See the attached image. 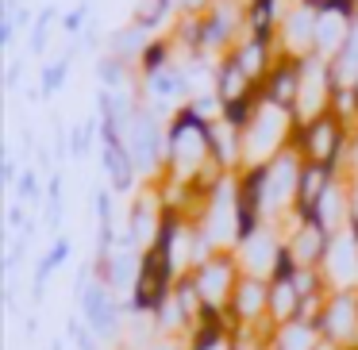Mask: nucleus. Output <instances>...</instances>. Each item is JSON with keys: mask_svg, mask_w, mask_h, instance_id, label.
I'll use <instances>...</instances> for the list:
<instances>
[{"mask_svg": "<svg viewBox=\"0 0 358 350\" xmlns=\"http://www.w3.org/2000/svg\"><path fill=\"white\" fill-rule=\"evenodd\" d=\"M316 342H320L316 323H308V319H296V323L278 327V331H273L270 350H316Z\"/></svg>", "mask_w": 358, "mask_h": 350, "instance_id": "23", "label": "nucleus"}, {"mask_svg": "<svg viewBox=\"0 0 358 350\" xmlns=\"http://www.w3.org/2000/svg\"><path fill=\"white\" fill-rule=\"evenodd\" d=\"M296 139V119L289 108L273 101H258L250 124L243 127V170H258V166H270L281 150H289Z\"/></svg>", "mask_w": 358, "mask_h": 350, "instance_id": "2", "label": "nucleus"}, {"mask_svg": "<svg viewBox=\"0 0 358 350\" xmlns=\"http://www.w3.org/2000/svg\"><path fill=\"white\" fill-rule=\"evenodd\" d=\"M73 54H78V50H66L62 58H55V62H50L47 70H43V78H39V81H43V85H39V93H43V96H55L58 89L66 85V78H70V62H73Z\"/></svg>", "mask_w": 358, "mask_h": 350, "instance_id": "27", "label": "nucleus"}, {"mask_svg": "<svg viewBox=\"0 0 358 350\" xmlns=\"http://www.w3.org/2000/svg\"><path fill=\"white\" fill-rule=\"evenodd\" d=\"M281 242H285V239H278L270 227H258V235H250L243 247H235V258H239L243 273H247V277L270 281L273 277V265H278V254H281Z\"/></svg>", "mask_w": 358, "mask_h": 350, "instance_id": "15", "label": "nucleus"}, {"mask_svg": "<svg viewBox=\"0 0 358 350\" xmlns=\"http://www.w3.org/2000/svg\"><path fill=\"white\" fill-rule=\"evenodd\" d=\"M16 193H20V204H24V200H39V173H35V170H24V173H20V181H16Z\"/></svg>", "mask_w": 358, "mask_h": 350, "instance_id": "29", "label": "nucleus"}, {"mask_svg": "<svg viewBox=\"0 0 358 350\" xmlns=\"http://www.w3.org/2000/svg\"><path fill=\"white\" fill-rule=\"evenodd\" d=\"M316 350H347V347H339V342H327V339H320V342H316Z\"/></svg>", "mask_w": 358, "mask_h": 350, "instance_id": "40", "label": "nucleus"}, {"mask_svg": "<svg viewBox=\"0 0 358 350\" xmlns=\"http://www.w3.org/2000/svg\"><path fill=\"white\" fill-rule=\"evenodd\" d=\"M101 166H104V173H108L112 193H131L135 181H139V170H135V158H131V150H127V143L120 139L104 119H101Z\"/></svg>", "mask_w": 358, "mask_h": 350, "instance_id": "12", "label": "nucleus"}, {"mask_svg": "<svg viewBox=\"0 0 358 350\" xmlns=\"http://www.w3.org/2000/svg\"><path fill=\"white\" fill-rule=\"evenodd\" d=\"M70 339L78 342V350H101V347H96V335L89 331L81 319H70Z\"/></svg>", "mask_w": 358, "mask_h": 350, "instance_id": "31", "label": "nucleus"}, {"mask_svg": "<svg viewBox=\"0 0 358 350\" xmlns=\"http://www.w3.org/2000/svg\"><path fill=\"white\" fill-rule=\"evenodd\" d=\"M304 158L296 154V147L281 150L270 166H266V185H262V208L266 216H278V224L285 216H293L296 208V185H301Z\"/></svg>", "mask_w": 358, "mask_h": 350, "instance_id": "5", "label": "nucleus"}, {"mask_svg": "<svg viewBox=\"0 0 358 350\" xmlns=\"http://www.w3.org/2000/svg\"><path fill=\"white\" fill-rule=\"evenodd\" d=\"M355 20H358V12L327 0L324 8L316 12V58L335 62L339 50H343V43H347V35H350V27H355Z\"/></svg>", "mask_w": 358, "mask_h": 350, "instance_id": "13", "label": "nucleus"}, {"mask_svg": "<svg viewBox=\"0 0 358 350\" xmlns=\"http://www.w3.org/2000/svg\"><path fill=\"white\" fill-rule=\"evenodd\" d=\"M296 93H301V62H296V58H285V54H281L278 66L270 70V78H266V85H262V96L293 112Z\"/></svg>", "mask_w": 358, "mask_h": 350, "instance_id": "19", "label": "nucleus"}, {"mask_svg": "<svg viewBox=\"0 0 358 350\" xmlns=\"http://www.w3.org/2000/svg\"><path fill=\"white\" fill-rule=\"evenodd\" d=\"M78 300H81V319H85V327L96 339L101 342L124 339V331H120V323H124V304L116 300V293L104 281H93Z\"/></svg>", "mask_w": 358, "mask_h": 350, "instance_id": "8", "label": "nucleus"}, {"mask_svg": "<svg viewBox=\"0 0 358 350\" xmlns=\"http://www.w3.org/2000/svg\"><path fill=\"white\" fill-rule=\"evenodd\" d=\"M231 58L243 66V73H247V78L255 81L258 89H262L281 54H278V43H266V39H250V35H243V39L235 43Z\"/></svg>", "mask_w": 358, "mask_h": 350, "instance_id": "18", "label": "nucleus"}, {"mask_svg": "<svg viewBox=\"0 0 358 350\" xmlns=\"http://www.w3.org/2000/svg\"><path fill=\"white\" fill-rule=\"evenodd\" d=\"M55 4H47V8H39L35 12V20H31V54L35 58H43L47 54V43H50V27H55Z\"/></svg>", "mask_w": 358, "mask_h": 350, "instance_id": "28", "label": "nucleus"}, {"mask_svg": "<svg viewBox=\"0 0 358 350\" xmlns=\"http://www.w3.org/2000/svg\"><path fill=\"white\" fill-rule=\"evenodd\" d=\"M147 350H181V347H178V342H173V339H155V342H150Z\"/></svg>", "mask_w": 358, "mask_h": 350, "instance_id": "38", "label": "nucleus"}, {"mask_svg": "<svg viewBox=\"0 0 358 350\" xmlns=\"http://www.w3.org/2000/svg\"><path fill=\"white\" fill-rule=\"evenodd\" d=\"M8 224H12V227L24 224V204H12V208H8ZM24 227H27V224H24Z\"/></svg>", "mask_w": 358, "mask_h": 350, "instance_id": "37", "label": "nucleus"}, {"mask_svg": "<svg viewBox=\"0 0 358 350\" xmlns=\"http://www.w3.org/2000/svg\"><path fill=\"white\" fill-rule=\"evenodd\" d=\"M316 12L320 8H312L304 0H293V4H289L285 20H281V27H278V54L296 58V62L316 54Z\"/></svg>", "mask_w": 358, "mask_h": 350, "instance_id": "10", "label": "nucleus"}, {"mask_svg": "<svg viewBox=\"0 0 358 350\" xmlns=\"http://www.w3.org/2000/svg\"><path fill=\"white\" fill-rule=\"evenodd\" d=\"M350 135H355V127L347 124V119H339L335 112H324L320 119H312V124L296 127V154L304 158V162H320V166H335V170H347V150H350Z\"/></svg>", "mask_w": 358, "mask_h": 350, "instance_id": "3", "label": "nucleus"}, {"mask_svg": "<svg viewBox=\"0 0 358 350\" xmlns=\"http://www.w3.org/2000/svg\"><path fill=\"white\" fill-rule=\"evenodd\" d=\"M12 39H16V27H12L8 20H0V47L12 50Z\"/></svg>", "mask_w": 358, "mask_h": 350, "instance_id": "36", "label": "nucleus"}, {"mask_svg": "<svg viewBox=\"0 0 358 350\" xmlns=\"http://www.w3.org/2000/svg\"><path fill=\"white\" fill-rule=\"evenodd\" d=\"M331 4H343V8H350V12H358V0H331Z\"/></svg>", "mask_w": 358, "mask_h": 350, "instance_id": "41", "label": "nucleus"}, {"mask_svg": "<svg viewBox=\"0 0 358 350\" xmlns=\"http://www.w3.org/2000/svg\"><path fill=\"white\" fill-rule=\"evenodd\" d=\"M139 265H143V254L135 247H116L104 262H93V270H96V281H104L112 293H124V289H131V293H135Z\"/></svg>", "mask_w": 358, "mask_h": 350, "instance_id": "17", "label": "nucleus"}, {"mask_svg": "<svg viewBox=\"0 0 358 350\" xmlns=\"http://www.w3.org/2000/svg\"><path fill=\"white\" fill-rule=\"evenodd\" d=\"M193 281H196V293H201V300H204V312L227 316L235 285L243 281V265H239V258H235V250H220L208 262H201L193 270Z\"/></svg>", "mask_w": 358, "mask_h": 350, "instance_id": "4", "label": "nucleus"}, {"mask_svg": "<svg viewBox=\"0 0 358 350\" xmlns=\"http://www.w3.org/2000/svg\"><path fill=\"white\" fill-rule=\"evenodd\" d=\"M285 0H247V35L250 39L278 43V27L285 20Z\"/></svg>", "mask_w": 358, "mask_h": 350, "instance_id": "20", "label": "nucleus"}, {"mask_svg": "<svg viewBox=\"0 0 358 350\" xmlns=\"http://www.w3.org/2000/svg\"><path fill=\"white\" fill-rule=\"evenodd\" d=\"M331 70H327L324 58L308 54L301 62V93H296V104H293V119L296 127L312 124V119H320L324 112H331Z\"/></svg>", "mask_w": 358, "mask_h": 350, "instance_id": "7", "label": "nucleus"}, {"mask_svg": "<svg viewBox=\"0 0 358 350\" xmlns=\"http://www.w3.org/2000/svg\"><path fill=\"white\" fill-rule=\"evenodd\" d=\"M93 204H96V219H101V227H112V193L108 189H96Z\"/></svg>", "mask_w": 358, "mask_h": 350, "instance_id": "33", "label": "nucleus"}, {"mask_svg": "<svg viewBox=\"0 0 358 350\" xmlns=\"http://www.w3.org/2000/svg\"><path fill=\"white\" fill-rule=\"evenodd\" d=\"M0 177H4V185H16L20 181V170H16V158L4 154V170H0Z\"/></svg>", "mask_w": 358, "mask_h": 350, "instance_id": "35", "label": "nucleus"}, {"mask_svg": "<svg viewBox=\"0 0 358 350\" xmlns=\"http://www.w3.org/2000/svg\"><path fill=\"white\" fill-rule=\"evenodd\" d=\"M316 331H320V339H327V342L358 350V293L343 289V293L327 296L324 312L316 316Z\"/></svg>", "mask_w": 358, "mask_h": 350, "instance_id": "9", "label": "nucleus"}, {"mask_svg": "<svg viewBox=\"0 0 358 350\" xmlns=\"http://www.w3.org/2000/svg\"><path fill=\"white\" fill-rule=\"evenodd\" d=\"M224 177L227 173L220 170L216 154H212V127L204 124V119H196L193 112L181 104V108L173 112L170 127H166L162 181H173V185H185V189H193V193L208 196Z\"/></svg>", "mask_w": 358, "mask_h": 350, "instance_id": "1", "label": "nucleus"}, {"mask_svg": "<svg viewBox=\"0 0 358 350\" xmlns=\"http://www.w3.org/2000/svg\"><path fill=\"white\" fill-rule=\"evenodd\" d=\"M170 8H173V0H135V8H131V24H139L143 31H150V35L158 39L162 24L170 20Z\"/></svg>", "mask_w": 358, "mask_h": 350, "instance_id": "24", "label": "nucleus"}, {"mask_svg": "<svg viewBox=\"0 0 358 350\" xmlns=\"http://www.w3.org/2000/svg\"><path fill=\"white\" fill-rule=\"evenodd\" d=\"M150 43H155V35H150V31H143L139 24H131V20H127L124 27L108 31V39H104V54L124 58V62L139 66V58L147 54V47H150Z\"/></svg>", "mask_w": 358, "mask_h": 350, "instance_id": "21", "label": "nucleus"}, {"mask_svg": "<svg viewBox=\"0 0 358 350\" xmlns=\"http://www.w3.org/2000/svg\"><path fill=\"white\" fill-rule=\"evenodd\" d=\"M85 16H89V0H81L78 8H70L62 16V31H70V35H78L81 27H85Z\"/></svg>", "mask_w": 358, "mask_h": 350, "instance_id": "32", "label": "nucleus"}, {"mask_svg": "<svg viewBox=\"0 0 358 350\" xmlns=\"http://www.w3.org/2000/svg\"><path fill=\"white\" fill-rule=\"evenodd\" d=\"M343 173L335 170V166H320V162H304L301 170V185H296V208L293 216L301 219H312V212H316V204L324 200V193L339 181Z\"/></svg>", "mask_w": 358, "mask_h": 350, "instance_id": "16", "label": "nucleus"}, {"mask_svg": "<svg viewBox=\"0 0 358 350\" xmlns=\"http://www.w3.org/2000/svg\"><path fill=\"white\" fill-rule=\"evenodd\" d=\"M70 258V239H55V247H50L47 258H39V265H35V300H43V289H47L50 273L58 270V265Z\"/></svg>", "mask_w": 358, "mask_h": 350, "instance_id": "26", "label": "nucleus"}, {"mask_svg": "<svg viewBox=\"0 0 358 350\" xmlns=\"http://www.w3.org/2000/svg\"><path fill=\"white\" fill-rule=\"evenodd\" d=\"M96 78H101V89L124 93V89L139 85V66L124 62V58H112V54H101L96 58Z\"/></svg>", "mask_w": 358, "mask_h": 350, "instance_id": "22", "label": "nucleus"}, {"mask_svg": "<svg viewBox=\"0 0 358 350\" xmlns=\"http://www.w3.org/2000/svg\"><path fill=\"white\" fill-rule=\"evenodd\" d=\"M293 231L285 235V247L293 250V258L301 265H324L327 258V247H331L335 235H327L316 219H301V216H285Z\"/></svg>", "mask_w": 358, "mask_h": 350, "instance_id": "14", "label": "nucleus"}, {"mask_svg": "<svg viewBox=\"0 0 358 350\" xmlns=\"http://www.w3.org/2000/svg\"><path fill=\"white\" fill-rule=\"evenodd\" d=\"M181 8V16H189V20H204L212 8H216V0H173Z\"/></svg>", "mask_w": 358, "mask_h": 350, "instance_id": "30", "label": "nucleus"}, {"mask_svg": "<svg viewBox=\"0 0 358 350\" xmlns=\"http://www.w3.org/2000/svg\"><path fill=\"white\" fill-rule=\"evenodd\" d=\"M4 85H8V89H16V85H20V62H12V66H8V81H4Z\"/></svg>", "mask_w": 358, "mask_h": 350, "instance_id": "39", "label": "nucleus"}, {"mask_svg": "<svg viewBox=\"0 0 358 350\" xmlns=\"http://www.w3.org/2000/svg\"><path fill=\"white\" fill-rule=\"evenodd\" d=\"M173 39L170 35H158L155 43L147 47V54L139 58V78H150V73H162V70H170L173 66Z\"/></svg>", "mask_w": 358, "mask_h": 350, "instance_id": "25", "label": "nucleus"}, {"mask_svg": "<svg viewBox=\"0 0 358 350\" xmlns=\"http://www.w3.org/2000/svg\"><path fill=\"white\" fill-rule=\"evenodd\" d=\"M347 189H350V231H358V173H347Z\"/></svg>", "mask_w": 358, "mask_h": 350, "instance_id": "34", "label": "nucleus"}, {"mask_svg": "<svg viewBox=\"0 0 358 350\" xmlns=\"http://www.w3.org/2000/svg\"><path fill=\"white\" fill-rule=\"evenodd\" d=\"M127 150H131L135 158V170H139V177H155V173L166 170V131H162V119H158V112L150 108L147 101H143L139 116H135V127L131 135H127Z\"/></svg>", "mask_w": 358, "mask_h": 350, "instance_id": "6", "label": "nucleus"}, {"mask_svg": "<svg viewBox=\"0 0 358 350\" xmlns=\"http://www.w3.org/2000/svg\"><path fill=\"white\" fill-rule=\"evenodd\" d=\"M227 319L235 327H262L270 323V281L262 277H247L235 285V296L227 304Z\"/></svg>", "mask_w": 358, "mask_h": 350, "instance_id": "11", "label": "nucleus"}]
</instances>
